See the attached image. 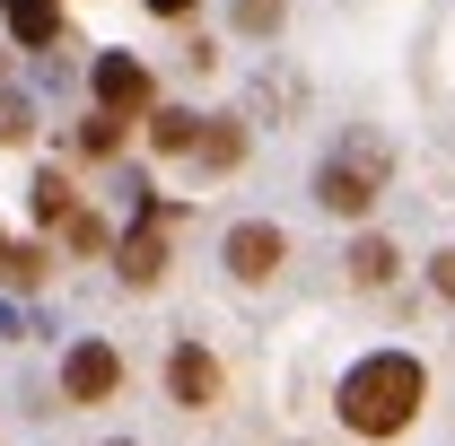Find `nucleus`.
Returning <instances> with one entry per match:
<instances>
[{
    "instance_id": "8",
    "label": "nucleus",
    "mask_w": 455,
    "mask_h": 446,
    "mask_svg": "<svg viewBox=\"0 0 455 446\" xmlns=\"http://www.w3.org/2000/svg\"><path fill=\"white\" fill-rule=\"evenodd\" d=\"M149 140H158L167 158H184V149L202 140V123H193V114H184V106H158V114H149Z\"/></svg>"
},
{
    "instance_id": "7",
    "label": "nucleus",
    "mask_w": 455,
    "mask_h": 446,
    "mask_svg": "<svg viewBox=\"0 0 455 446\" xmlns=\"http://www.w3.org/2000/svg\"><path fill=\"white\" fill-rule=\"evenodd\" d=\"M0 9H9V36L18 44H53V27H61L53 0H0Z\"/></svg>"
},
{
    "instance_id": "9",
    "label": "nucleus",
    "mask_w": 455,
    "mask_h": 446,
    "mask_svg": "<svg viewBox=\"0 0 455 446\" xmlns=\"http://www.w3.org/2000/svg\"><path fill=\"white\" fill-rule=\"evenodd\" d=\"M158 272H167V245H158V236L140 227V236L123 245V280H132V289H149V280H158Z\"/></svg>"
},
{
    "instance_id": "11",
    "label": "nucleus",
    "mask_w": 455,
    "mask_h": 446,
    "mask_svg": "<svg viewBox=\"0 0 455 446\" xmlns=\"http://www.w3.org/2000/svg\"><path fill=\"white\" fill-rule=\"evenodd\" d=\"M193 149H202L211 167H236V158H245V131H236V123H202V140H193Z\"/></svg>"
},
{
    "instance_id": "2",
    "label": "nucleus",
    "mask_w": 455,
    "mask_h": 446,
    "mask_svg": "<svg viewBox=\"0 0 455 446\" xmlns=\"http://www.w3.org/2000/svg\"><path fill=\"white\" fill-rule=\"evenodd\" d=\"M377 193H386V140L377 131H350L333 158H324V175H315V202L341 211V219H359Z\"/></svg>"
},
{
    "instance_id": "1",
    "label": "nucleus",
    "mask_w": 455,
    "mask_h": 446,
    "mask_svg": "<svg viewBox=\"0 0 455 446\" xmlns=\"http://www.w3.org/2000/svg\"><path fill=\"white\" fill-rule=\"evenodd\" d=\"M420 394H429L420 359H411V350H377V359H359V368L341 377V420H350L359 438H395V429H411Z\"/></svg>"
},
{
    "instance_id": "14",
    "label": "nucleus",
    "mask_w": 455,
    "mask_h": 446,
    "mask_svg": "<svg viewBox=\"0 0 455 446\" xmlns=\"http://www.w3.org/2000/svg\"><path fill=\"white\" fill-rule=\"evenodd\" d=\"M0 140H27V97L0 88Z\"/></svg>"
},
{
    "instance_id": "17",
    "label": "nucleus",
    "mask_w": 455,
    "mask_h": 446,
    "mask_svg": "<svg viewBox=\"0 0 455 446\" xmlns=\"http://www.w3.org/2000/svg\"><path fill=\"white\" fill-rule=\"evenodd\" d=\"M149 9H158V18H184V9H193V0H149Z\"/></svg>"
},
{
    "instance_id": "16",
    "label": "nucleus",
    "mask_w": 455,
    "mask_h": 446,
    "mask_svg": "<svg viewBox=\"0 0 455 446\" xmlns=\"http://www.w3.org/2000/svg\"><path fill=\"white\" fill-rule=\"evenodd\" d=\"M429 289H438V298H455V254H438V263H429Z\"/></svg>"
},
{
    "instance_id": "3",
    "label": "nucleus",
    "mask_w": 455,
    "mask_h": 446,
    "mask_svg": "<svg viewBox=\"0 0 455 446\" xmlns=\"http://www.w3.org/2000/svg\"><path fill=\"white\" fill-rule=\"evenodd\" d=\"M114 386H123V359H114L106 341H79L61 359V402H106Z\"/></svg>"
},
{
    "instance_id": "4",
    "label": "nucleus",
    "mask_w": 455,
    "mask_h": 446,
    "mask_svg": "<svg viewBox=\"0 0 455 446\" xmlns=\"http://www.w3.org/2000/svg\"><path fill=\"white\" fill-rule=\"evenodd\" d=\"M281 254H289V236L272 219L228 227V272H236V280H272V272H281Z\"/></svg>"
},
{
    "instance_id": "15",
    "label": "nucleus",
    "mask_w": 455,
    "mask_h": 446,
    "mask_svg": "<svg viewBox=\"0 0 455 446\" xmlns=\"http://www.w3.org/2000/svg\"><path fill=\"white\" fill-rule=\"evenodd\" d=\"M281 18V0H236V27H272Z\"/></svg>"
},
{
    "instance_id": "12",
    "label": "nucleus",
    "mask_w": 455,
    "mask_h": 446,
    "mask_svg": "<svg viewBox=\"0 0 455 446\" xmlns=\"http://www.w3.org/2000/svg\"><path fill=\"white\" fill-rule=\"evenodd\" d=\"M0 272H9V289H36L44 280V254L36 245H0Z\"/></svg>"
},
{
    "instance_id": "13",
    "label": "nucleus",
    "mask_w": 455,
    "mask_h": 446,
    "mask_svg": "<svg viewBox=\"0 0 455 446\" xmlns=\"http://www.w3.org/2000/svg\"><path fill=\"white\" fill-rule=\"evenodd\" d=\"M36 219H70V184L61 175H36Z\"/></svg>"
},
{
    "instance_id": "10",
    "label": "nucleus",
    "mask_w": 455,
    "mask_h": 446,
    "mask_svg": "<svg viewBox=\"0 0 455 446\" xmlns=\"http://www.w3.org/2000/svg\"><path fill=\"white\" fill-rule=\"evenodd\" d=\"M350 280H359V289H386V280H395V245L359 236V254H350Z\"/></svg>"
},
{
    "instance_id": "6",
    "label": "nucleus",
    "mask_w": 455,
    "mask_h": 446,
    "mask_svg": "<svg viewBox=\"0 0 455 446\" xmlns=\"http://www.w3.org/2000/svg\"><path fill=\"white\" fill-rule=\"evenodd\" d=\"M167 386H175V402H184V411H202V402H220V359H211V350H175Z\"/></svg>"
},
{
    "instance_id": "5",
    "label": "nucleus",
    "mask_w": 455,
    "mask_h": 446,
    "mask_svg": "<svg viewBox=\"0 0 455 446\" xmlns=\"http://www.w3.org/2000/svg\"><path fill=\"white\" fill-rule=\"evenodd\" d=\"M97 106L106 114H140L149 106V70H140L132 53H106L97 61Z\"/></svg>"
}]
</instances>
